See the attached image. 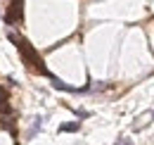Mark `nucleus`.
I'll use <instances>...</instances> for the list:
<instances>
[{"mask_svg": "<svg viewBox=\"0 0 154 145\" xmlns=\"http://www.w3.org/2000/svg\"><path fill=\"white\" fill-rule=\"evenodd\" d=\"M40 124H43V119H36V121H33V126H31V131H29V138H33V136H36V133H38V128H40Z\"/></svg>", "mask_w": 154, "mask_h": 145, "instance_id": "nucleus-1", "label": "nucleus"}, {"mask_svg": "<svg viewBox=\"0 0 154 145\" xmlns=\"http://www.w3.org/2000/svg\"><path fill=\"white\" fill-rule=\"evenodd\" d=\"M59 131H78V124H64Z\"/></svg>", "mask_w": 154, "mask_h": 145, "instance_id": "nucleus-2", "label": "nucleus"}]
</instances>
